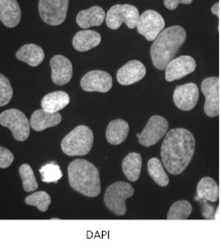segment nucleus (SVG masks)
<instances>
[{
	"instance_id": "nucleus-20",
	"label": "nucleus",
	"mask_w": 221,
	"mask_h": 249,
	"mask_svg": "<svg viewBox=\"0 0 221 249\" xmlns=\"http://www.w3.org/2000/svg\"><path fill=\"white\" fill-rule=\"evenodd\" d=\"M101 42V35L92 30H83L72 38V46L80 53L91 50L97 47Z\"/></svg>"
},
{
	"instance_id": "nucleus-14",
	"label": "nucleus",
	"mask_w": 221,
	"mask_h": 249,
	"mask_svg": "<svg viewBox=\"0 0 221 249\" xmlns=\"http://www.w3.org/2000/svg\"><path fill=\"white\" fill-rule=\"evenodd\" d=\"M197 64L194 57L189 55H182L171 60L165 69V80L173 82L192 74L196 70Z\"/></svg>"
},
{
	"instance_id": "nucleus-12",
	"label": "nucleus",
	"mask_w": 221,
	"mask_h": 249,
	"mask_svg": "<svg viewBox=\"0 0 221 249\" xmlns=\"http://www.w3.org/2000/svg\"><path fill=\"white\" fill-rule=\"evenodd\" d=\"M199 100V88L195 83H187L175 87L173 102L175 107L184 111L192 110Z\"/></svg>"
},
{
	"instance_id": "nucleus-26",
	"label": "nucleus",
	"mask_w": 221,
	"mask_h": 249,
	"mask_svg": "<svg viewBox=\"0 0 221 249\" xmlns=\"http://www.w3.org/2000/svg\"><path fill=\"white\" fill-rule=\"evenodd\" d=\"M148 173L150 177L154 180L156 184L161 187H166L170 184V178L163 168L162 162L159 159L153 158L148 161Z\"/></svg>"
},
{
	"instance_id": "nucleus-30",
	"label": "nucleus",
	"mask_w": 221,
	"mask_h": 249,
	"mask_svg": "<svg viewBox=\"0 0 221 249\" xmlns=\"http://www.w3.org/2000/svg\"><path fill=\"white\" fill-rule=\"evenodd\" d=\"M40 175L44 183H57L62 178V172L60 167L55 162H48L41 167Z\"/></svg>"
},
{
	"instance_id": "nucleus-4",
	"label": "nucleus",
	"mask_w": 221,
	"mask_h": 249,
	"mask_svg": "<svg viewBox=\"0 0 221 249\" xmlns=\"http://www.w3.org/2000/svg\"><path fill=\"white\" fill-rule=\"evenodd\" d=\"M94 143L92 130L87 126H78L61 141V149L68 157H82L88 154Z\"/></svg>"
},
{
	"instance_id": "nucleus-22",
	"label": "nucleus",
	"mask_w": 221,
	"mask_h": 249,
	"mask_svg": "<svg viewBox=\"0 0 221 249\" xmlns=\"http://www.w3.org/2000/svg\"><path fill=\"white\" fill-rule=\"evenodd\" d=\"M70 101L69 95L65 91H54L46 94L41 100L42 109L49 112H58Z\"/></svg>"
},
{
	"instance_id": "nucleus-32",
	"label": "nucleus",
	"mask_w": 221,
	"mask_h": 249,
	"mask_svg": "<svg viewBox=\"0 0 221 249\" xmlns=\"http://www.w3.org/2000/svg\"><path fill=\"white\" fill-rule=\"evenodd\" d=\"M15 160L14 153L7 148L1 146L0 147V168L7 169L9 168Z\"/></svg>"
},
{
	"instance_id": "nucleus-27",
	"label": "nucleus",
	"mask_w": 221,
	"mask_h": 249,
	"mask_svg": "<svg viewBox=\"0 0 221 249\" xmlns=\"http://www.w3.org/2000/svg\"><path fill=\"white\" fill-rule=\"evenodd\" d=\"M193 212V206L187 200L174 202L167 214V220H187Z\"/></svg>"
},
{
	"instance_id": "nucleus-23",
	"label": "nucleus",
	"mask_w": 221,
	"mask_h": 249,
	"mask_svg": "<svg viewBox=\"0 0 221 249\" xmlns=\"http://www.w3.org/2000/svg\"><path fill=\"white\" fill-rule=\"evenodd\" d=\"M130 126L123 120L111 121L106 129V139L112 145H119L129 136Z\"/></svg>"
},
{
	"instance_id": "nucleus-6",
	"label": "nucleus",
	"mask_w": 221,
	"mask_h": 249,
	"mask_svg": "<svg viewBox=\"0 0 221 249\" xmlns=\"http://www.w3.org/2000/svg\"><path fill=\"white\" fill-rule=\"evenodd\" d=\"M140 18L139 9L131 4H117L109 8L105 22L109 29L118 30L124 23L129 29H135Z\"/></svg>"
},
{
	"instance_id": "nucleus-1",
	"label": "nucleus",
	"mask_w": 221,
	"mask_h": 249,
	"mask_svg": "<svg viewBox=\"0 0 221 249\" xmlns=\"http://www.w3.org/2000/svg\"><path fill=\"white\" fill-rule=\"evenodd\" d=\"M196 147L194 135L187 129L168 131L161 146L164 168L171 175L182 174L191 162Z\"/></svg>"
},
{
	"instance_id": "nucleus-33",
	"label": "nucleus",
	"mask_w": 221,
	"mask_h": 249,
	"mask_svg": "<svg viewBox=\"0 0 221 249\" xmlns=\"http://www.w3.org/2000/svg\"><path fill=\"white\" fill-rule=\"evenodd\" d=\"M165 7L170 10H174L181 3L183 4H191L192 0H164L163 1Z\"/></svg>"
},
{
	"instance_id": "nucleus-11",
	"label": "nucleus",
	"mask_w": 221,
	"mask_h": 249,
	"mask_svg": "<svg viewBox=\"0 0 221 249\" xmlns=\"http://www.w3.org/2000/svg\"><path fill=\"white\" fill-rule=\"evenodd\" d=\"M164 27L165 22L162 16L152 9L144 12L136 24L138 32L147 40L153 41V42L164 30Z\"/></svg>"
},
{
	"instance_id": "nucleus-34",
	"label": "nucleus",
	"mask_w": 221,
	"mask_h": 249,
	"mask_svg": "<svg viewBox=\"0 0 221 249\" xmlns=\"http://www.w3.org/2000/svg\"><path fill=\"white\" fill-rule=\"evenodd\" d=\"M211 12H212V14H214L215 16H217L218 18H221V1L216 2L215 4L212 5Z\"/></svg>"
},
{
	"instance_id": "nucleus-3",
	"label": "nucleus",
	"mask_w": 221,
	"mask_h": 249,
	"mask_svg": "<svg viewBox=\"0 0 221 249\" xmlns=\"http://www.w3.org/2000/svg\"><path fill=\"white\" fill-rule=\"evenodd\" d=\"M68 181L73 190L87 197H97L101 192L99 171L86 160H75L69 163Z\"/></svg>"
},
{
	"instance_id": "nucleus-21",
	"label": "nucleus",
	"mask_w": 221,
	"mask_h": 249,
	"mask_svg": "<svg viewBox=\"0 0 221 249\" xmlns=\"http://www.w3.org/2000/svg\"><path fill=\"white\" fill-rule=\"evenodd\" d=\"M16 57L31 67H38L44 60L45 53L43 49L36 44H26L17 51Z\"/></svg>"
},
{
	"instance_id": "nucleus-13",
	"label": "nucleus",
	"mask_w": 221,
	"mask_h": 249,
	"mask_svg": "<svg viewBox=\"0 0 221 249\" xmlns=\"http://www.w3.org/2000/svg\"><path fill=\"white\" fill-rule=\"evenodd\" d=\"M81 87L86 92L106 93L112 87V78L106 71H91L82 78Z\"/></svg>"
},
{
	"instance_id": "nucleus-5",
	"label": "nucleus",
	"mask_w": 221,
	"mask_h": 249,
	"mask_svg": "<svg viewBox=\"0 0 221 249\" xmlns=\"http://www.w3.org/2000/svg\"><path fill=\"white\" fill-rule=\"evenodd\" d=\"M135 193L134 187L126 182H115L105 191L104 203L107 209L117 215H123L126 213L125 200Z\"/></svg>"
},
{
	"instance_id": "nucleus-9",
	"label": "nucleus",
	"mask_w": 221,
	"mask_h": 249,
	"mask_svg": "<svg viewBox=\"0 0 221 249\" xmlns=\"http://www.w3.org/2000/svg\"><path fill=\"white\" fill-rule=\"evenodd\" d=\"M201 90L205 95L204 111L210 118H216L219 115L221 101V81L218 77H209L201 83Z\"/></svg>"
},
{
	"instance_id": "nucleus-10",
	"label": "nucleus",
	"mask_w": 221,
	"mask_h": 249,
	"mask_svg": "<svg viewBox=\"0 0 221 249\" xmlns=\"http://www.w3.org/2000/svg\"><path fill=\"white\" fill-rule=\"evenodd\" d=\"M168 121L161 116H153L149 119L142 133L136 134L141 145L145 147H150L162 139L168 131Z\"/></svg>"
},
{
	"instance_id": "nucleus-28",
	"label": "nucleus",
	"mask_w": 221,
	"mask_h": 249,
	"mask_svg": "<svg viewBox=\"0 0 221 249\" xmlns=\"http://www.w3.org/2000/svg\"><path fill=\"white\" fill-rule=\"evenodd\" d=\"M26 204L36 206L40 212H47L51 203V197L45 191H38L27 196L25 199Z\"/></svg>"
},
{
	"instance_id": "nucleus-31",
	"label": "nucleus",
	"mask_w": 221,
	"mask_h": 249,
	"mask_svg": "<svg viewBox=\"0 0 221 249\" xmlns=\"http://www.w3.org/2000/svg\"><path fill=\"white\" fill-rule=\"evenodd\" d=\"M14 95V89L9 80L4 76L0 75V107L8 105Z\"/></svg>"
},
{
	"instance_id": "nucleus-7",
	"label": "nucleus",
	"mask_w": 221,
	"mask_h": 249,
	"mask_svg": "<svg viewBox=\"0 0 221 249\" xmlns=\"http://www.w3.org/2000/svg\"><path fill=\"white\" fill-rule=\"evenodd\" d=\"M1 126L8 128L17 141H26L30 136L31 124L25 113L16 108H10L0 115Z\"/></svg>"
},
{
	"instance_id": "nucleus-25",
	"label": "nucleus",
	"mask_w": 221,
	"mask_h": 249,
	"mask_svg": "<svg viewBox=\"0 0 221 249\" xmlns=\"http://www.w3.org/2000/svg\"><path fill=\"white\" fill-rule=\"evenodd\" d=\"M142 170V157L140 153H129L122 160V171L131 182L138 181Z\"/></svg>"
},
{
	"instance_id": "nucleus-24",
	"label": "nucleus",
	"mask_w": 221,
	"mask_h": 249,
	"mask_svg": "<svg viewBox=\"0 0 221 249\" xmlns=\"http://www.w3.org/2000/svg\"><path fill=\"white\" fill-rule=\"evenodd\" d=\"M197 195L200 199L216 202L219 198V187L211 177H204L197 185Z\"/></svg>"
},
{
	"instance_id": "nucleus-8",
	"label": "nucleus",
	"mask_w": 221,
	"mask_h": 249,
	"mask_svg": "<svg viewBox=\"0 0 221 249\" xmlns=\"http://www.w3.org/2000/svg\"><path fill=\"white\" fill-rule=\"evenodd\" d=\"M68 0H40L39 15L50 26H59L67 18Z\"/></svg>"
},
{
	"instance_id": "nucleus-29",
	"label": "nucleus",
	"mask_w": 221,
	"mask_h": 249,
	"mask_svg": "<svg viewBox=\"0 0 221 249\" xmlns=\"http://www.w3.org/2000/svg\"><path fill=\"white\" fill-rule=\"evenodd\" d=\"M19 176L23 181V188L26 192H34L38 189V182L34 175L33 169L29 164L24 163L19 167Z\"/></svg>"
},
{
	"instance_id": "nucleus-15",
	"label": "nucleus",
	"mask_w": 221,
	"mask_h": 249,
	"mask_svg": "<svg viewBox=\"0 0 221 249\" xmlns=\"http://www.w3.org/2000/svg\"><path fill=\"white\" fill-rule=\"evenodd\" d=\"M51 79L58 86L66 85L72 77V65L68 58L63 55H55L50 60Z\"/></svg>"
},
{
	"instance_id": "nucleus-2",
	"label": "nucleus",
	"mask_w": 221,
	"mask_h": 249,
	"mask_svg": "<svg viewBox=\"0 0 221 249\" xmlns=\"http://www.w3.org/2000/svg\"><path fill=\"white\" fill-rule=\"evenodd\" d=\"M187 39V32L182 26H172L164 29L156 38L150 48L153 66L159 71L166 69L173 60L177 51Z\"/></svg>"
},
{
	"instance_id": "nucleus-19",
	"label": "nucleus",
	"mask_w": 221,
	"mask_h": 249,
	"mask_svg": "<svg viewBox=\"0 0 221 249\" xmlns=\"http://www.w3.org/2000/svg\"><path fill=\"white\" fill-rule=\"evenodd\" d=\"M106 18L104 9L100 6H92L88 9L81 10L77 16V24L82 29L88 30L91 27H98Z\"/></svg>"
},
{
	"instance_id": "nucleus-17",
	"label": "nucleus",
	"mask_w": 221,
	"mask_h": 249,
	"mask_svg": "<svg viewBox=\"0 0 221 249\" xmlns=\"http://www.w3.org/2000/svg\"><path fill=\"white\" fill-rule=\"evenodd\" d=\"M61 120L62 117L59 112H49L44 109H38L32 115L30 124L32 129L42 132L48 128L57 126L61 123Z\"/></svg>"
},
{
	"instance_id": "nucleus-16",
	"label": "nucleus",
	"mask_w": 221,
	"mask_h": 249,
	"mask_svg": "<svg viewBox=\"0 0 221 249\" xmlns=\"http://www.w3.org/2000/svg\"><path fill=\"white\" fill-rule=\"evenodd\" d=\"M146 76V68L140 60L126 62L117 72V79L120 85L129 86L141 81Z\"/></svg>"
},
{
	"instance_id": "nucleus-18",
	"label": "nucleus",
	"mask_w": 221,
	"mask_h": 249,
	"mask_svg": "<svg viewBox=\"0 0 221 249\" xmlns=\"http://www.w3.org/2000/svg\"><path fill=\"white\" fill-rule=\"evenodd\" d=\"M22 12L16 0H1L0 1V19L7 28H15L18 25Z\"/></svg>"
}]
</instances>
